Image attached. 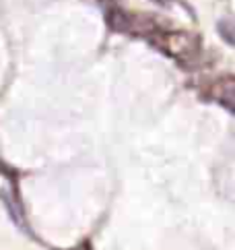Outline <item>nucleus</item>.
Returning <instances> with one entry per match:
<instances>
[{
	"label": "nucleus",
	"mask_w": 235,
	"mask_h": 250,
	"mask_svg": "<svg viewBox=\"0 0 235 250\" xmlns=\"http://www.w3.org/2000/svg\"><path fill=\"white\" fill-rule=\"evenodd\" d=\"M151 43L179 64H190L200 54V38L190 31H155L151 33Z\"/></svg>",
	"instance_id": "nucleus-1"
},
{
	"label": "nucleus",
	"mask_w": 235,
	"mask_h": 250,
	"mask_svg": "<svg viewBox=\"0 0 235 250\" xmlns=\"http://www.w3.org/2000/svg\"><path fill=\"white\" fill-rule=\"evenodd\" d=\"M107 25L118 33H134V35H151L157 31L155 21L147 15L124 13L120 8H112L107 13Z\"/></svg>",
	"instance_id": "nucleus-2"
},
{
	"label": "nucleus",
	"mask_w": 235,
	"mask_h": 250,
	"mask_svg": "<svg viewBox=\"0 0 235 250\" xmlns=\"http://www.w3.org/2000/svg\"><path fill=\"white\" fill-rule=\"evenodd\" d=\"M209 95L215 97L216 102H221L225 105H229L231 102H235V77L233 75H225L221 79L211 85L209 89Z\"/></svg>",
	"instance_id": "nucleus-3"
},
{
	"label": "nucleus",
	"mask_w": 235,
	"mask_h": 250,
	"mask_svg": "<svg viewBox=\"0 0 235 250\" xmlns=\"http://www.w3.org/2000/svg\"><path fill=\"white\" fill-rule=\"evenodd\" d=\"M219 33H221V38L227 43L235 46V23L231 19H223L219 23Z\"/></svg>",
	"instance_id": "nucleus-4"
}]
</instances>
